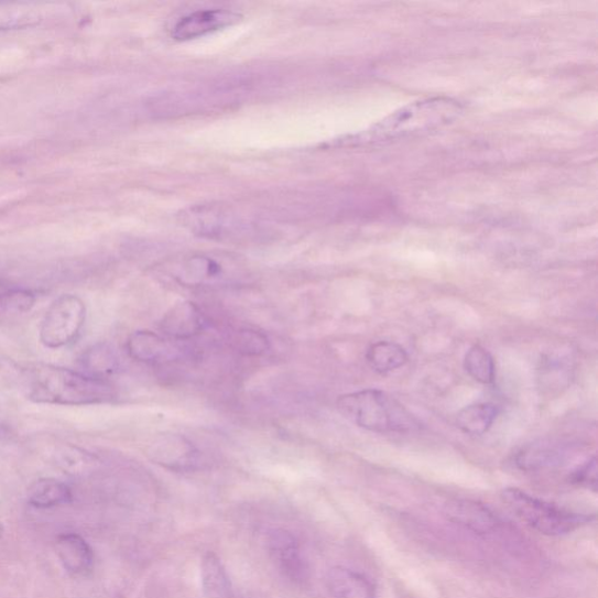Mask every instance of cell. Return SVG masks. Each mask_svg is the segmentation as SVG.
I'll return each mask as SVG.
<instances>
[{
	"instance_id": "obj_13",
	"label": "cell",
	"mask_w": 598,
	"mask_h": 598,
	"mask_svg": "<svg viewBox=\"0 0 598 598\" xmlns=\"http://www.w3.org/2000/svg\"><path fill=\"white\" fill-rule=\"evenodd\" d=\"M326 586L334 598H377V587L370 578L346 567L331 568Z\"/></svg>"
},
{
	"instance_id": "obj_16",
	"label": "cell",
	"mask_w": 598,
	"mask_h": 598,
	"mask_svg": "<svg viewBox=\"0 0 598 598\" xmlns=\"http://www.w3.org/2000/svg\"><path fill=\"white\" fill-rule=\"evenodd\" d=\"M200 576L205 598H236L226 568L219 556L214 552L204 555Z\"/></svg>"
},
{
	"instance_id": "obj_7",
	"label": "cell",
	"mask_w": 598,
	"mask_h": 598,
	"mask_svg": "<svg viewBox=\"0 0 598 598\" xmlns=\"http://www.w3.org/2000/svg\"><path fill=\"white\" fill-rule=\"evenodd\" d=\"M241 15L228 9H199L181 17L171 29V36L178 42H188L207 34L233 26Z\"/></svg>"
},
{
	"instance_id": "obj_18",
	"label": "cell",
	"mask_w": 598,
	"mask_h": 598,
	"mask_svg": "<svg viewBox=\"0 0 598 598\" xmlns=\"http://www.w3.org/2000/svg\"><path fill=\"white\" fill-rule=\"evenodd\" d=\"M83 373L88 377L108 381V378L118 372L120 360L112 347L108 344H96L89 347L80 357Z\"/></svg>"
},
{
	"instance_id": "obj_20",
	"label": "cell",
	"mask_w": 598,
	"mask_h": 598,
	"mask_svg": "<svg viewBox=\"0 0 598 598\" xmlns=\"http://www.w3.org/2000/svg\"><path fill=\"white\" fill-rule=\"evenodd\" d=\"M371 369L379 374H388L403 368L409 362V354L393 341H378L366 354Z\"/></svg>"
},
{
	"instance_id": "obj_4",
	"label": "cell",
	"mask_w": 598,
	"mask_h": 598,
	"mask_svg": "<svg viewBox=\"0 0 598 598\" xmlns=\"http://www.w3.org/2000/svg\"><path fill=\"white\" fill-rule=\"evenodd\" d=\"M503 499L520 520L550 536L569 534L595 519V514L572 512L515 488L505 489Z\"/></svg>"
},
{
	"instance_id": "obj_5",
	"label": "cell",
	"mask_w": 598,
	"mask_h": 598,
	"mask_svg": "<svg viewBox=\"0 0 598 598\" xmlns=\"http://www.w3.org/2000/svg\"><path fill=\"white\" fill-rule=\"evenodd\" d=\"M87 318V306L76 295L57 297L39 327V339L51 350H59L79 338Z\"/></svg>"
},
{
	"instance_id": "obj_9",
	"label": "cell",
	"mask_w": 598,
	"mask_h": 598,
	"mask_svg": "<svg viewBox=\"0 0 598 598\" xmlns=\"http://www.w3.org/2000/svg\"><path fill=\"white\" fill-rule=\"evenodd\" d=\"M182 219L196 233L211 238L235 233L242 227L233 211L215 205L188 208L184 211Z\"/></svg>"
},
{
	"instance_id": "obj_21",
	"label": "cell",
	"mask_w": 598,
	"mask_h": 598,
	"mask_svg": "<svg viewBox=\"0 0 598 598\" xmlns=\"http://www.w3.org/2000/svg\"><path fill=\"white\" fill-rule=\"evenodd\" d=\"M126 347L130 358L145 363L157 362L168 354L166 341L151 331L133 333L128 338Z\"/></svg>"
},
{
	"instance_id": "obj_23",
	"label": "cell",
	"mask_w": 598,
	"mask_h": 598,
	"mask_svg": "<svg viewBox=\"0 0 598 598\" xmlns=\"http://www.w3.org/2000/svg\"><path fill=\"white\" fill-rule=\"evenodd\" d=\"M465 369L479 383L491 384L496 380L494 359L483 346L471 347L465 358Z\"/></svg>"
},
{
	"instance_id": "obj_26",
	"label": "cell",
	"mask_w": 598,
	"mask_h": 598,
	"mask_svg": "<svg viewBox=\"0 0 598 598\" xmlns=\"http://www.w3.org/2000/svg\"><path fill=\"white\" fill-rule=\"evenodd\" d=\"M4 532H6L4 525H3V523H2V520H0V539L3 537Z\"/></svg>"
},
{
	"instance_id": "obj_8",
	"label": "cell",
	"mask_w": 598,
	"mask_h": 598,
	"mask_svg": "<svg viewBox=\"0 0 598 598\" xmlns=\"http://www.w3.org/2000/svg\"><path fill=\"white\" fill-rule=\"evenodd\" d=\"M148 456L154 465L183 471L197 465L198 450L185 436L164 434L150 443Z\"/></svg>"
},
{
	"instance_id": "obj_25",
	"label": "cell",
	"mask_w": 598,
	"mask_h": 598,
	"mask_svg": "<svg viewBox=\"0 0 598 598\" xmlns=\"http://www.w3.org/2000/svg\"><path fill=\"white\" fill-rule=\"evenodd\" d=\"M569 481L576 487L597 490V459L592 457L585 465L578 467L569 475Z\"/></svg>"
},
{
	"instance_id": "obj_6",
	"label": "cell",
	"mask_w": 598,
	"mask_h": 598,
	"mask_svg": "<svg viewBox=\"0 0 598 598\" xmlns=\"http://www.w3.org/2000/svg\"><path fill=\"white\" fill-rule=\"evenodd\" d=\"M268 550L273 563L289 581L296 585L307 581L311 569L295 535L284 530L270 533Z\"/></svg>"
},
{
	"instance_id": "obj_24",
	"label": "cell",
	"mask_w": 598,
	"mask_h": 598,
	"mask_svg": "<svg viewBox=\"0 0 598 598\" xmlns=\"http://www.w3.org/2000/svg\"><path fill=\"white\" fill-rule=\"evenodd\" d=\"M233 346L243 356L259 357L269 350V340L262 333L241 330L235 336Z\"/></svg>"
},
{
	"instance_id": "obj_15",
	"label": "cell",
	"mask_w": 598,
	"mask_h": 598,
	"mask_svg": "<svg viewBox=\"0 0 598 598\" xmlns=\"http://www.w3.org/2000/svg\"><path fill=\"white\" fill-rule=\"evenodd\" d=\"M564 445L540 441L532 443L515 456V465L525 471H535L562 466L567 453Z\"/></svg>"
},
{
	"instance_id": "obj_10",
	"label": "cell",
	"mask_w": 598,
	"mask_h": 598,
	"mask_svg": "<svg viewBox=\"0 0 598 598\" xmlns=\"http://www.w3.org/2000/svg\"><path fill=\"white\" fill-rule=\"evenodd\" d=\"M446 515L456 525L479 535L493 534L500 529L499 518L485 504L470 499H456L446 508Z\"/></svg>"
},
{
	"instance_id": "obj_19",
	"label": "cell",
	"mask_w": 598,
	"mask_h": 598,
	"mask_svg": "<svg viewBox=\"0 0 598 598\" xmlns=\"http://www.w3.org/2000/svg\"><path fill=\"white\" fill-rule=\"evenodd\" d=\"M499 410L496 404L490 402H478L463 409L456 418L457 427L460 432L480 436L487 434L497 420Z\"/></svg>"
},
{
	"instance_id": "obj_14",
	"label": "cell",
	"mask_w": 598,
	"mask_h": 598,
	"mask_svg": "<svg viewBox=\"0 0 598 598\" xmlns=\"http://www.w3.org/2000/svg\"><path fill=\"white\" fill-rule=\"evenodd\" d=\"M222 274L221 261L206 254L186 257L173 269V278L183 286H199Z\"/></svg>"
},
{
	"instance_id": "obj_11",
	"label": "cell",
	"mask_w": 598,
	"mask_h": 598,
	"mask_svg": "<svg viewBox=\"0 0 598 598\" xmlns=\"http://www.w3.org/2000/svg\"><path fill=\"white\" fill-rule=\"evenodd\" d=\"M205 329V318L196 303L185 301L172 306L161 322L162 333L176 340H188Z\"/></svg>"
},
{
	"instance_id": "obj_2",
	"label": "cell",
	"mask_w": 598,
	"mask_h": 598,
	"mask_svg": "<svg viewBox=\"0 0 598 598\" xmlns=\"http://www.w3.org/2000/svg\"><path fill=\"white\" fill-rule=\"evenodd\" d=\"M337 409L358 427L373 433H409L421 426L396 399L379 390L344 394L337 401Z\"/></svg>"
},
{
	"instance_id": "obj_3",
	"label": "cell",
	"mask_w": 598,
	"mask_h": 598,
	"mask_svg": "<svg viewBox=\"0 0 598 598\" xmlns=\"http://www.w3.org/2000/svg\"><path fill=\"white\" fill-rule=\"evenodd\" d=\"M460 112V105L452 99L435 98L418 101L394 112L390 118L361 133L354 142L377 144L409 138L446 126L456 120Z\"/></svg>"
},
{
	"instance_id": "obj_22",
	"label": "cell",
	"mask_w": 598,
	"mask_h": 598,
	"mask_svg": "<svg viewBox=\"0 0 598 598\" xmlns=\"http://www.w3.org/2000/svg\"><path fill=\"white\" fill-rule=\"evenodd\" d=\"M51 459L57 468L67 474H83L95 465L94 457L73 445H56L51 448Z\"/></svg>"
},
{
	"instance_id": "obj_1",
	"label": "cell",
	"mask_w": 598,
	"mask_h": 598,
	"mask_svg": "<svg viewBox=\"0 0 598 598\" xmlns=\"http://www.w3.org/2000/svg\"><path fill=\"white\" fill-rule=\"evenodd\" d=\"M22 388L30 401L54 406H91L113 399L108 381L52 365H34L24 370Z\"/></svg>"
},
{
	"instance_id": "obj_12",
	"label": "cell",
	"mask_w": 598,
	"mask_h": 598,
	"mask_svg": "<svg viewBox=\"0 0 598 598\" xmlns=\"http://www.w3.org/2000/svg\"><path fill=\"white\" fill-rule=\"evenodd\" d=\"M55 552L69 574L80 576L91 572L94 552L81 535L66 533L57 536Z\"/></svg>"
},
{
	"instance_id": "obj_17",
	"label": "cell",
	"mask_w": 598,
	"mask_h": 598,
	"mask_svg": "<svg viewBox=\"0 0 598 598\" xmlns=\"http://www.w3.org/2000/svg\"><path fill=\"white\" fill-rule=\"evenodd\" d=\"M72 489L55 478H42L31 486L28 492L29 504L36 509H52L70 503Z\"/></svg>"
}]
</instances>
